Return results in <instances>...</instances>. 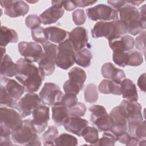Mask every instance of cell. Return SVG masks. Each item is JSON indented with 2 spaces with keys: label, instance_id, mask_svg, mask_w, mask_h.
Instances as JSON below:
<instances>
[{
  "label": "cell",
  "instance_id": "cell-39",
  "mask_svg": "<svg viewBox=\"0 0 146 146\" xmlns=\"http://www.w3.org/2000/svg\"><path fill=\"white\" fill-rule=\"evenodd\" d=\"M89 111L91 113L90 116V120L91 122L108 114L105 107L98 104L93 105L90 107L89 108Z\"/></svg>",
  "mask_w": 146,
  "mask_h": 146
},
{
  "label": "cell",
  "instance_id": "cell-56",
  "mask_svg": "<svg viewBox=\"0 0 146 146\" xmlns=\"http://www.w3.org/2000/svg\"><path fill=\"white\" fill-rule=\"evenodd\" d=\"M1 50H2V57H3L5 55V54L6 52V48L5 47H1Z\"/></svg>",
  "mask_w": 146,
  "mask_h": 146
},
{
  "label": "cell",
  "instance_id": "cell-20",
  "mask_svg": "<svg viewBox=\"0 0 146 146\" xmlns=\"http://www.w3.org/2000/svg\"><path fill=\"white\" fill-rule=\"evenodd\" d=\"M88 124V121L82 117L70 116L64 124L65 129L78 136H82L83 129Z\"/></svg>",
  "mask_w": 146,
  "mask_h": 146
},
{
  "label": "cell",
  "instance_id": "cell-28",
  "mask_svg": "<svg viewBox=\"0 0 146 146\" xmlns=\"http://www.w3.org/2000/svg\"><path fill=\"white\" fill-rule=\"evenodd\" d=\"M128 129L130 135L137 137L140 140H146L145 120L140 122L128 123Z\"/></svg>",
  "mask_w": 146,
  "mask_h": 146
},
{
  "label": "cell",
  "instance_id": "cell-23",
  "mask_svg": "<svg viewBox=\"0 0 146 146\" xmlns=\"http://www.w3.org/2000/svg\"><path fill=\"white\" fill-rule=\"evenodd\" d=\"M121 95L123 98L128 101H135L138 100V94L136 85L133 82L127 78H125L121 83Z\"/></svg>",
  "mask_w": 146,
  "mask_h": 146
},
{
  "label": "cell",
  "instance_id": "cell-45",
  "mask_svg": "<svg viewBox=\"0 0 146 146\" xmlns=\"http://www.w3.org/2000/svg\"><path fill=\"white\" fill-rule=\"evenodd\" d=\"M25 23L29 29L32 30L40 26L42 23L39 17L35 14H31L26 18Z\"/></svg>",
  "mask_w": 146,
  "mask_h": 146
},
{
  "label": "cell",
  "instance_id": "cell-9",
  "mask_svg": "<svg viewBox=\"0 0 146 146\" xmlns=\"http://www.w3.org/2000/svg\"><path fill=\"white\" fill-rule=\"evenodd\" d=\"M0 116V125L6 128L11 132L17 129L22 125L23 120L20 113L10 107L1 106Z\"/></svg>",
  "mask_w": 146,
  "mask_h": 146
},
{
  "label": "cell",
  "instance_id": "cell-10",
  "mask_svg": "<svg viewBox=\"0 0 146 146\" xmlns=\"http://www.w3.org/2000/svg\"><path fill=\"white\" fill-rule=\"evenodd\" d=\"M18 48L23 58L31 63L38 62L43 54L42 47L35 42H21Z\"/></svg>",
  "mask_w": 146,
  "mask_h": 146
},
{
  "label": "cell",
  "instance_id": "cell-26",
  "mask_svg": "<svg viewBox=\"0 0 146 146\" xmlns=\"http://www.w3.org/2000/svg\"><path fill=\"white\" fill-rule=\"evenodd\" d=\"M121 83L110 79H103L99 84L98 90L100 93L104 94L121 95Z\"/></svg>",
  "mask_w": 146,
  "mask_h": 146
},
{
  "label": "cell",
  "instance_id": "cell-50",
  "mask_svg": "<svg viewBox=\"0 0 146 146\" xmlns=\"http://www.w3.org/2000/svg\"><path fill=\"white\" fill-rule=\"evenodd\" d=\"M63 7L67 11H72L77 7L75 1H64Z\"/></svg>",
  "mask_w": 146,
  "mask_h": 146
},
{
  "label": "cell",
  "instance_id": "cell-31",
  "mask_svg": "<svg viewBox=\"0 0 146 146\" xmlns=\"http://www.w3.org/2000/svg\"><path fill=\"white\" fill-rule=\"evenodd\" d=\"M82 136L87 143L94 145H98L99 138L98 130L96 128L87 125L83 129L82 133Z\"/></svg>",
  "mask_w": 146,
  "mask_h": 146
},
{
  "label": "cell",
  "instance_id": "cell-5",
  "mask_svg": "<svg viewBox=\"0 0 146 146\" xmlns=\"http://www.w3.org/2000/svg\"><path fill=\"white\" fill-rule=\"evenodd\" d=\"M120 20L128 27V33L136 35L144 31L145 29L140 22V13L137 8L129 4H126L119 10Z\"/></svg>",
  "mask_w": 146,
  "mask_h": 146
},
{
  "label": "cell",
  "instance_id": "cell-57",
  "mask_svg": "<svg viewBox=\"0 0 146 146\" xmlns=\"http://www.w3.org/2000/svg\"><path fill=\"white\" fill-rule=\"evenodd\" d=\"M27 2H30V3H35V2H38V1H35V2H33V1H32V2H31V1H27Z\"/></svg>",
  "mask_w": 146,
  "mask_h": 146
},
{
  "label": "cell",
  "instance_id": "cell-44",
  "mask_svg": "<svg viewBox=\"0 0 146 146\" xmlns=\"http://www.w3.org/2000/svg\"><path fill=\"white\" fill-rule=\"evenodd\" d=\"M78 99L76 95L65 94L62 96L60 102L64 106L70 108L74 106L78 103Z\"/></svg>",
  "mask_w": 146,
  "mask_h": 146
},
{
  "label": "cell",
  "instance_id": "cell-53",
  "mask_svg": "<svg viewBox=\"0 0 146 146\" xmlns=\"http://www.w3.org/2000/svg\"><path fill=\"white\" fill-rule=\"evenodd\" d=\"M145 78L146 74L145 73H143L140 76L137 80V85L140 89L143 92H145Z\"/></svg>",
  "mask_w": 146,
  "mask_h": 146
},
{
  "label": "cell",
  "instance_id": "cell-13",
  "mask_svg": "<svg viewBox=\"0 0 146 146\" xmlns=\"http://www.w3.org/2000/svg\"><path fill=\"white\" fill-rule=\"evenodd\" d=\"M0 3L5 14L11 18L25 16L29 11V5L23 1H1Z\"/></svg>",
  "mask_w": 146,
  "mask_h": 146
},
{
  "label": "cell",
  "instance_id": "cell-38",
  "mask_svg": "<svg viewBox=\"0 0 146 146\" xmlns=\"http://www.w3.org/2000/svg\"><path fill=\"white\" fill-rule=\"evenodd\" d=\"M116 141L117 139L115 135L111 131H107L104 132L102 137L99 139L98 145L113 146Z\"/></svg>",
  "mask_w": 146,
  "mask_h": 146
},
{
  "label": "cell",
  "instance_id": "cell-46",
  "mask_svg": "<svg viewBox=\"0 0 146 146\" xmlns=\"http://www.w3.org/2000/svg\"><path fill=\"white\" fill-rule=\"evenodd\" d=\"M72 20L75 24L78 26L83 25L86 21V14L83 9H77L72 14Z\"/></svg>",
  "mask_w": 146,
  "mask_h": 146
},
{
  "label": "cell",
  "instance_id": "cell-36",
  "mask_svg": "<svg viewBox=\"0 0 146 146\" xmlns=\"http://www.w3.org/2000/svg\"><path fill=\"white\" fill-rule=\"evenodd\" d=\"M128 52V62L127 66H139L143 63L142 53L137 50H131Z\"/></svg>",
  "mask_w": 146,
  "mask_h": 146
},
{
  "label": "cell",
  "instance_id": "cell-47",
  "mask_svg": "<svg viewBox=\"0 0 146 146\" xmlns=\"http://www.w3.org/2000/svg\"><path fill=\"white\" fill-rule=\"evenodd\" d=\"M63 88L65 94H71L77 95L82 88L77 84L71 82L69 79L67 80L63 84Z\"/></svg>",
  "mask_w": 146,
  "mask_h": 146
},
{
  "label": "cell",
  "instance_id": "cell-54",
  "mask_svg": "<svg viewBox=\"0 0 146 146\" xmlns=\"http://www.w3.org/2000/svg\"><path fill=\"white\" fill-rule=\"evenodd\" d=\"M144 1H127V3L132 6H139L142 3H143Z\"/></svg>",
  "mask_w": 146,
  "mask_h": 146
},
{
  "label": "cell",
  "instance_id": "cell-11",
  "mask_svg": "<svg viewBox=\"0 0 146 146\" xmlns=\"http://www.w3.org/2000/svg\"><path fill=\"white\" fill-rule=\"evenodd\" d=\"M63 95V93L59 87L51 82L46 83L39 92V98L42 104L51 106L60 102Z\"/></svg>",
  "mask_w": 146,
  "mask_h": 146
},
{
  "label": "cell",
  "instance_id": "cell-42",
  "mask_svg": "<svg viewBox=\"0 0 146 146\" xmlns=\"http://www.w3.org/2000/svg\"><path fill=\"white\" fill-rule=\"evenodd\" d=\"M87 110V108L84 104L78 102L74 106L68 108L69 114L70 116L82 117L84 116Z\"/></svg>",
  "mask_w": 146,
  "mask_h": 146
},
{
  "label": "cell",
  "instance_id": "cell-4",
  "mask_svg": "<svg viewBox=\"0 0 146 146\" xmlns=\"http://www.w3.org/2000/svg\"><path fill=\"white\" fill-rule=\"evenodd\" d=\"M38 134L31 120L25 119L19 128L11 132V136L12 141L17 144L39 146L41 142Z\"/></svg>",
  "mask_w": 146,
  "mask_h": 146
},
{
  "label": "cell",
  "instance_id": "cell-24",
  "mask_svg": "<svg viewBox=\"0 0 146 146\" xmlns=\"http://www.w3.org/2000/svg\"><path fill=\"white\" fill-rule=\"evenodd\" d=\"M18 72V65L14 63L12 59L8 55L5 54L1 58V75L6 78L16 76Z\"/></svg>",
  "mask_w": 146,
  "mask_h": 146
},
{
  "label": "cell",
  "instance_id": "cell-12",
  "mask_svg": "<svg viewBox=\"0 0 146 146\" xmlns=\"http://www.w3.org/2000/svg\"><path fill=\"white\" fill-rule=\"evenodd\" d=\"M39 96L35 93H27L14 106L23 118L33 113L34 110L40 105Z\"/></svg>",
  "mask_w": 146,
  "mask_h": 146
},
{
  "label": "cell",
  "instance_id": "cell-52",
  "mask_svg": "<svg viewBox=\"0 0 146 146\" xmlns=\"http://www.w3.org/2000/svg\"><path fill=\"white\" fill-rule=\"evenodd\" d=\"M76 5L77 7H85L88 6H90L92 5L95 4L96 2H97V1H87V0H78V1H75Z\"/></svg>",
  "mask_w": 146,
  "mask_h": 146
},
{
  "label": "cell",
  "instance_id": "cell-21",
  "mask_svg": "<svg viewBox=\"0 0 146 146\" xmlns=\"http://www.w3.org/2000/svg\"><path fill=\"white\" fill-rule=\"evenodd\" d=\"M69 117L68 108L60 102L52 106V119L56 125H63Z\"/></svg>",
  "mask_w": 146,
  "mask_h": 146
},
{
  "label": "cell",
  "instance_id": "cell-51",
  "mask_svg": "<svg viewBox=\"0 0 146 146\" xmlns=\"http://www.w3.org/2000/svg\"><path fill=\"white\" fill-rule=\"evenodd\" d=\"M139 11L140 13V22L141 23L143 27L145 29V5H143L140 8Z\"/></svg>",
  "mask_w": 146,
  "mask_h": 146
},
{
  "label": "cell",
  "instance_id": "cell-48",
  "mask_svg": "<svg viewBox=\"0 0 146 146\" xmlns=\"http://www.w3.org/2000/svg\"><path fill=\"white\" fill-rule=\"evenodd\" d=\"M145 31H144L140 35L137 36L135 40V46L136 48L143 52L145 54Z\"/></svg>",
  "mask_w": 146,
  "mask_h": 146
},
{
  "label": "cell",
  "instance_id": "cell-40",
  "mask_svg": "<svg viewBox=\"0 0 146 146\" xmlns=\"http://www.w3.org/2000/svg\"><path fill=\"white\" fill-rule=\"evenodd\" d=\"M44 29L43 27L39 26L31 30V36L33 40L42 45L48 42L44 35Z\"/></svg>",
  "mask_w": 146,
  "mask_h": 146
},
{
  "label": "cell",
  "instance_id": "cell-41",
  "mask_svg": "<svg viewBox=\"0 0 146 146\" xmlns=\"http://www.w3.org/2000/svg\"><path fill=\"white\" fill-rule=\"evenodd\" d=\"M112 59L114 63L121 67L127 66L128 62L127 52H113Z\"/></svg>",
  "mask_w": 146,
  "mask_h": 146
},
{
  "label": "cell",
  "instance_id": "cell-29",
  "mask_svg": "<svg viewBox=\"0 0 146 146\" xmlns=\"http://www.w3.org/2000/svg\"><path fill=\"white\" fill-rule=\"evenodd\" d=\"M69 80L79 86L82 89L86 80V74L84 70L80 67H74L68 73Z\"/></svg>",
  "mask_w": 146,
  "mask_h": 146
},
{
  "label": "cell",
  "instance_id": "cell-55",
  "mask_svg": "<svg viewBox=\"0 0 146 146\" xmlns=\"http://www.w3.org/2000/svg\"><path fill=\"white\" fill-rule=\"evenodd\" d=\"M64 1H52V6H54L58 7H63Z\"/></svg>",
  "mask_w": 146,
  "mask_h": 146
},
{
  "label": "cell",
  "instance_id": "cell-3",
  "mask_svg": "<svg viewBox=\"0 0 146 146\" xmlns=\"http://www.w3.org/2000/svg\"><path fill=\"white\" fill-rule=\"evenodd\" d=\"M128 33L127 26L120 19L112 21H99L91 30L94 38L104 37L110 41Z\"/></svg>",
  "mask_w": 146,
  "mask_h": 146
},
{
  "label": "cell",
  "instance_id": "cell-8",
  "mask_svg": "<svg viewBox=\"0 0 146 146\" xmlns=\"http://www.w3.org/2000/svg\"><path fill=\"white\" fill-rule=\"evenodd\" d=\"M87 15L90 20L110 21L118 19V11L104 4H99L86 9Z\"/></svg>",
  "mask_w": 146,
  "mask_h": 146
},
{
  "label": "cell",
  "instance_id": "cell-2",
  "mask_svg": "<svg viewBox=\"0 0 146 146\" xmlns=\"http://www.w3.org/2000/svg\"><path fill=\"white\" fill-rule=\"evenodd\" d=\"M25 87L14 79L6 77L1 78L0 103L7 107H14L24 92Z\"/></svg>",
  "mask_w": 146,
  "mask_h": 146
},
{
  "label": "cell",
  "instance_id": "cell-32",
  "mask_svg": "<svg viewBox=\"0 0 146 146\" xmlns=\"http://www.w3.org/2000/svg\"><path fill=\"white\" fill-rule=\"evenodd\" d=\"M92 123L96 127L98 130L102 132L110 131L113 126L112 119L108 113L96 119Z\"/></svg>",
  "mask_w": 146,
  "mask_h": 146
},
{
  "label": "cell",
  "instance_id": "cell-18",
  "mask_svg": "<svg viewBox=\"0 0 146 146\" xmlns=\"http://www.w3.org/2000/svg\"><path fill=\"white\" fill-rule=\"evenodd\" d=\"M135 46L134 38L129 35H125L109 41V46L113 52H128Z\"/></svg>",
  "mask_w": 146,
  "mask_h": 146
},
{
  "label": "cell",
  "instance_id": "cell-49",
  "mask_svg": "<svg viewBox=\"0 0 146 146\" xmlns=\"http://www.w3.org/2000/svg\"><path fill=\"white\" fill-rule=\"evenodd\" d=\"M107 3L117 11L120 9L127 3V1H108Z\"/></svg>",
  "mask_w": 146,
  "mask_h": 146
},
{
  "label": "cell",
  "instance_id": "cell-19",
  "mask_svg": "<svg viewBox=\"0 0 146 146\" xmlns=\"http://www.w3.org/2000/svg\"><path fill=\"white\" fill-rule=\"evenodd\" d=\"M102 76L106 79H110L121 83L123 80L125 78V74L123 70L116 68L112 63L110 62L105 63L101 68Z\"/></svg>",
  "mask_w": 146,
  "mask_h": 146
},
{
  "label": "cell",
  "instance_id": "cell-14",
  "mask_svg": "<svg viewBox=\"0 0 146 146\" xmlns=\"http://www.w3.org/2000/svg\"><path fill=\"white\" fill-rule=\"evenodd\" d=\"M119 106L126 117L128 123L140 122L144 120L141 112L142 107L138 102L124 100Z\"/></svg>",
  "mask_w": 146,
  "mask_h": 146
},
{
  "label": "cell",
  "instance_id": "cell-37",
  "mask_svg": "<svg viewBox=\"0 0 146 146\" xmlns=\"http://www.w3.org/2000/svg\"><path fill=\"white\" fill-rule=\"evenodd\" d=\"M116 139L117 141H119L120 143L129 146L137 145L140 141L137 137L130 135L127 132V131L119 135L116 137Z\"/></svg>",
  "mask_w": 146,
  "mask_h": 146
},
{
  "label": "cell",
  "instance_id": "cell-16",
  "mask_svg": "<svg viewBox=\"0 0 146 146\" xmlns=\"http://www.w3.org/2000/svg\"><path fill=\"white\" fill-rule=\"evenodd\" d=\"M109 115L113 120V126L110 131H111L116 137L127 131L128 121L119 105L112 108Z\"/></svg>",
  "mask_w": 146,
  "mask_h": 146
},
{
  "label": "cell",
  "instance_id": "cell-1",
  "mask_svg": "<svg viewBox=\"0 0 146 146\" xmlns=\"http://www.w3.org/2000/svg\"><path fill=\"white\" fill-rule=\"evenodd\" d=\"M16 79L25 87L27 93H34L40 87L44 76L35 65L23 58L18 59Z\"/></svg>",
  "mask_w": 146,
  "mask_h": 146
},
{
  "label": "cell",
  "instance_id": "cell-6",
  "mask_svg": "<svg viewBox=\"0 0 146 146\" xmlns=\"http://www.w3.org/2000/svg\"><path fill=\"white\" fill-rule=\"evenodd\" d=\"M42 46L43 54L38 62V68L45 76L52 74L55 71L58 46L49 42Z\"/></svg>",
  "mask_w": 146,
  "mask_h": 146
},
{
  "label": "cell",
  "instance_id": "cell-17",
  "mask_svg": "<svg viewBox=\"0 0 146 146\" xmlns=\"http://www.w3.org/2000/svg\"><path fill=\"white\" fill-rule=\"evenodd\" d=\"M68 39L75 51L84 48L88 44V33L83 27H77L68 33Z\"/></svg>",
  "mask_w": 146,
  "mask_h": 146
},
{
  "label": "cell",
  "instance_id": "cell-15",
  "mask_svg": "<svg viewBox=\"0 0 146 146\" xmlns=\"http://www.w3.org/2000/svg\"><path fill=\"white\" fill-rule=\"evenodd\" d=\"M32 123L38 134L42 133L47 127L50 119V108L46 105L38 106L33 112Z\"/></svg>",
  "mask_w": 146,
  "mask_h": 146
},
{
  "label": "cell",
  "instance_id": "cell-27",
  "mask_svg": "<svg viewBox=\"0 0 146 146\" xmlns=\"http://www.w3.org/2000/svg\"><path fill=\"white\" fill-rule=\"evenodd\" d=\"M18 39V34L14 30L1 26L0 32V44L1 47H5L10 43H16Z\"/></svg>",
  "mask_w": 146,
  "mask_h": 146
},
{
  "label": "cell",
  "instance_id": "cell-7",
  "mask_svg": "<svg viewBox=\"0 0 146 146\" xmlns=\"http://www.w3.org/2000/svg\"><path fill=\"white\" fill-rule=\"evenodd\" d=\"M75 62V51L70 40L66 39L58 46L56 65L63 70H67Z\"/></svg>",
  "mask_w": 146,
  "mask_h": 146
},
{
  "label": "cell",
  "instance_id": "cell-25",
  "mask_svg": "<svg viewBox=\"0 0 146 146\" xmlns=\"http://www.w3.org/2000/svg\"><path fill=\"white\" fill-rule=\"evenodd\" d=\"M44 33L48 41L59 44L64 40L67 34L66 30L56 26L45 28Z\"/></svg>",
  "mask_w": 146,
  "mask_h": 146
},
{
  "label": "cell",
  "instance_id": "cell-35",
  "mask_svg": "<svg viewBox=\"0 0 146 146\" xmlns=\"http://www.w3.org/2000/svg\"><path fill=\"white\" fill-rule=\"evenodd\" d=\"M78 144L77 139L70 134L64 133L58 136L55 141V145H76Z\"/></svg>",
  "mask_w": 146,
  "mask_h": 146
},
{
  "label": "cell",
  "instance_id": "cell-30",
  "mask_svg": "<svg viewBox=\"0 0 146 146\" xmlns=\"http://www.w3.org/2000/svg\"><path fill=\"white\" fill-rule=\"evenodd\" d=\"M92 55L90 50L87 48L75 51V62L78 65L82 67H88L91 64Z\"/></svg>",
  "mask_w": 146,
  "mask_h": 146
},
{
  "label": "cell",
  "instance_id": "cell-33",
  "mask_svg": "<svg viewBox=\"0 0 146 146\" xmlns=\"http://www.w3.org/2000/svg\"><path fill=\"white\" fill-rule=\"evenodd\" d=\"M58 136V131L54 126H50L42 135L44 145H55V141Z\"/></svg>",
  "mask_w": 146,
  "mask_h": 146
},
{
  "label": "cell",
  "instance_id": "cell-34",
  "mask_svg": "<svg viewBox=\"0 0 146 146\" xmlns=\"http://www.w3.org/2000/svg\"><path fill=\"white\" fill-rule=\"evenodd\" d=\"M84 99L87 103H94L98 99V92L96 86L94 83H90L84 89Z\"/></svg>",
  "mask_w": 146,
  "mask_h": 146
},
{
  "label": "cell",
  "instance_id": "cell-43",
  "mask_svg": "<svg viewBox=\"0 0 146 146\" xmlns=\"http://www.w3.org/2000/svg\"><path fill=\"white\" fill-rule=\"evenodd\" d=\"M0 145H11L13 144L11 141V132L6 128L0 125Z\"/></svg>",
  "mask_w": 146,
  "mask_h": 146
},
{
  "label": "cell",
  "instance_id": "cell-22",
  "mask_svg": "<svg viewBox=\"0 0 146 146\" xmlns=\"http://www.w3.org/2000/svg\"><path fill=\"white\" fill-rule=\"evenodd\" d=\"M63 7H58L52 6L44 11L39 16L42 23L46 25H50L56 22L64 14Z\"/></svg>",
  "mask_w": 146,
  "mask_h": 146
}]
</instances>
